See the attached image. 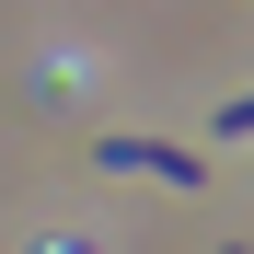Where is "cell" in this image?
I'll use <instances>...</instances> for the list:
<instances>
[{"mask_svg":"<svg viewBox=\"0 0 254 254\" xmlns=\"http://www.w3.org/2000/svg\"><path fill=\"white\" fill-rule=\"evenodd\" d=\"M93 162H104V174H150V185H174V196L208 185V162L185 139H139V127H93Z\"/></svg>","mask_w":254,"mask_h":254,"instance_id":"6da1fadb","label":"cell"}]
</instances>
